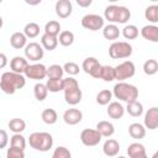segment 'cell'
<instances>
[{
	"instance_id": "obj_15",
	"label": "cell",
	"mask_w": 158,
	"mask_h": 158,
	"mask_svg": "<svg viewBox=\"0 0 158 158\" xmlns=\"http://www.w3.org/2000/svg\"><path fill=\"white\" fill-rule=\"evenodd\" d=\"M102 152L107 157H116L120 152V143L114 138H107L104 142Z\"/></svg>"
},
{
	"instance_id": "obj_6",
	"label": "cell",
	"mask_w": 158,
	"mask_h": 158,
	"mask_svg": "<svg viewBox=\"0 0 158 158\" xmlns=\"http://www.w3.org/2000/svg\"><path fill=\"white\" fill-rule=\"evenodd\" d=\"M23 52H25V58L27 60H31V62H38L40 59L43 58V54H44V49L37 42L27 43L25 46Z\"/></svg>"
},
{
	"instance_id": "obj_3",
	"label": "cell",
	"mask_w": 158,
	"mask_h": 158,
	"mask_svg": "<svg viewBox=\"0 0 158 158\" xmlns=\"http://www.w3.org/2000/svg\"><path fill=\"white\" fill-rule=\"evenodd\" d=\"M30 146L40 152H47L53 146V137L48 132H33L28 137Z\"/></svg>"
},
{
	"instance_id": "obj_54",
	"label": "cell",
	"mask_w": 158,
	"mask_h": 158,
	"mask_svg": "<svg viewBox=\"0 0 158 158\" xmlns=\"http://www.w3.org/2000/svg\"><path fill=\"white\" fill-rule=\"evenodd\" d=\"M0 158H1V156H0Z\"/></svg>"
},
{
	"instance_id": "obj_44",
	"label": "cell",
	"mask_w": 158,
	"mask_h": 158,
	"mask_svg": "<svg viewBox=\"0 0 158 158\" xmlns=\"http://www.w3.org/2000/svg\"><path fill=\"white\" fill-rule=\"evenodd\" d=\"M63 70H64L65 73H68L70 77H73V75L79 74L80 68H79V65H78L75 62H67V63L63 65Z\"/></svg>"
},
{
	"instance_id": "obj_2",
	"label": "cell",
	"mask_w": 158,
	"mask_h": 158,
	"mask_svg": "<svg viewBox=\"0 0 158 158\" xmlns=\"http://www.w3.org/2000/svg\"><path fill=\"white\" fill-rule=\"evenodd\" d=\"M112 96L128 104V102L136 101L138 99V89L132 84H128L125 81H118L117 84H115V86L112 89Z\"/></svg>"
},
{
	"instance_id": "obj_23",
	"label": "cell",
	"mask_w": 158,
	"mask_h": 158,
	"mask_svg": "<svg viewBox=\"0 0 158 158\" xmlns=\"http://www.w3.org/2000/svg\"><path fill=\"white\" fill-rule=\"evenodd\" d=\"M41 46H42L43 49L53 51V49H56L57 46H58V38L54 37V36L43 33V35L41 36Z\"/></svg>"
},
{
	"instance_id": "obj_13",
	"label": "cell",
	"mask_w": 158,
	"mask_h": 158,
	"mask_svg": "<svg viewBox=\"0 0 158 158\" xmlns=\"http://www.w3.org/2000/svg\"><path fill=\"white\" fill-rule=\"evenodd\" d=\"M144 128L148 130H156L158 127V107L153 106L148 109V111L144 115Z\"/></svg>"
},
{
	"instance_id": "obj_53",
	"label": "cell",
	"mask_w": 158,
	"mask_h": 158,
	"mask_svg": "<svg viewBox=\"0 0 158 158\" xmlns=\"http://www.w3.org/2000/svg\"><path fill=\"white\" fill-rule=\"evenodd\" d=\"M0 4H1V0H0Z\"/></svg>"
},
{
	"instance_id": "obj_29",
	"label": "cell",
	"mask_w": 158,
	"mask_h": 158,
	"mask_svg": "<svg viewBox=\"0 0 158 158\" xmlns=\"http://www.w3.org/2000/svg\"><path fill=\"white\" fill-rule=\"evenodd\" d=\"M63 67L59 64H52L47 68V77L48 79H63Z\"/></svg>"
},
{
	"instance_id": "obj_7",
	"label": "cell",
	"mask_w": 158,
	"mask_h": 158,
	"mask_svg": "<svg viewBox=\"0 0 158 158\" xmlns=\"http://www.w3.org/2000/svg\"><path fill=\"white\" fill-rule=\"evenodd\" d=\"M25 77L33 80H41L47 77V67L42 63H33L28 64L25 70Z\"/></svg>"
},
{
	"instance_id": "obj_33",
	"label": "cell",
	"mask_w": 158,
	"mask_h": 158,
	"mask_svg": "<svg viewBox=\"0 0 158 158\" xmlns=\"http://www.w3.org/2000/svg\"><path fill=\"white\" fill-rule=\"evenodd\" d=\"M44 33L57 37L60 33V23L56 20H51L44 25Z\"/></svg>"
},
{
	"instance_id": "obj_11",
	"label": "cell",
	"mask_w": 158,
	"mask_h": 158,
	"mask_svg": "<svg viewBox=\"0 0 158 158\" xmlns=\"http://www.w3.org/2000/svg\"><path fill=\"white\" fill-rule=\"evenodd\" d=\"M54 9H56L57 16H59L60 19H67L72 15L73 5H72L70 0H58L56 2Z\"/></svg>"
},
{
	"instance_id": "obj_31",
	"label": "cell",
	"mask_w": 158,
	"mask_h": 158,
	"mask_svg": "<svg viewBox=\"0 0 158 158\" xmlns=\"http://www.w3.org/2000/svg\"><path fill=\"white\" fill-rule=\"evenodd\" d=\"M117 11H118V5H109L105 7L104 11V20H107L111 23H115L117 20Z\"/></svg>"
},
{
	"instance_id": "obj_17",
	"label": "cell",
	"mask_w": 158,
	"mask_h": 158,
	"mask_svg": "<svg viewBox=\"0 0 158 158\" xmlns=\"http://www.w3.org/2000/svg\"><path fill=\"white\" fill-rule=\"evenodd\" d=\"M106 112H107V115H109L111 118L118 120V118H121V117L123 116V114H125V107H123L122 104L118 102V101H111V102L109 104V106H107Z\"/></svg>"
},
{
	"instance_id": "obj_10",
	"label": "cell",
	"mask_w": 158,
	"mask_h": 158,
	"mask_svg": "<svg viewBox=\"0 0 158 158\" xmlns=\"http://www.w3.org/2000/svg\"><path fill=\"white\" fill-rule=\"evenodd\" d=\"M101 135L94 130V128H84L80 133V141L84 146H88V147H93V146H96L100 143L101 141Z\"/></svg>"
},
{
	"instance_id": "obj_25",
	"label": "cell",
	"mask_w": 158,
	"mask_h": 158,
	"mask_svg": "<svg viewBox=\"0 0 158 158\" xmlns=\"http://www.w3.org/2000/svg\"><path fill=\"white\" fill-rule=\"evenodd\" d=\"M128 115H131L132 117H139L142 114H143V105L136 100V101H132V102H128L126 109H125Z\"/></svg>"
},
{
	"instance_id": "obj_47",
	"label": "cell",
	"mask_w": 158,
	"mask_h": 158,
	"mask_svg": "<svg viewBox=\"0 0 158 158\" xmlns=\"http://www.w3.org/2000/svg\"><path fill=\"white\" fill-rule=\"evenodd\" d=\"M6 64H7V57H6V54L0 52V69L5 68Z\"/></svg>"
},
{
	"instance_id": "obj_8",
	"label": "cell",
	"mask_w": 158,
	"mask_h": 158,
	"mask_svg": "<svg viewBox=\"0 0 158 158\" xmlns=\"http://www.w3.org/2000/svg\"><path fill=\"white\" fill-rule=\"evenodd\" d=\"M104 17L96 14H88L81 19V26L90 31H98L104 27Z\"/></svg>"
},
{
	"instance_id": "obj_46",
	"label": "cell",
	"mask_w": 158,
	"mask_h": 158,
	"mask_svg": "<svg viewBox=\"0 0 158 158\" xmlns=\"http://www.w3.org/2000/svg\"><path fill=\"white\" fill-rule=\"evenodd\" d=\"M9 142V136L5 130H0V149L5 148Z\"/></svg>"
},
{
	"instance_id": "obj_21",
	"label": "cell",
	"mask_w": 158,
	"mask_h": 158,
	"mask_svg": "<svg viewBox=\"0 0 158 158\" xmlns=\"http://www.w3.org/2000/svg\"><path fill=\"white\" fill-rule=\"evenodd\" d=\"M81 98H83V93L80 90V88L75 89V90H70V91H65L64 93V100L67 104L74 106L77 104H79L81 101Z\"/></svg>"
},
{
	"instance_id": "obj_39",
	"label": "cell",
	"mask_w": 158,
	"mask_h": 158,
	"mask_svg": "<svg viewBox=\"0 0 158 158\" xmlns=\"http://www.w3.org/2000/svg\"><path fill=\"white\" fill-rule=\"evenodd\" d=\"M121 33L126 40H135L138 37V28L135 25H126Z\"/></svg>"
},
{
	"instance_id": "obj_36",
	"label": "cell",
	"mask_w": 158,
	"mask_h": 158,
	"mask_svg": "<svg viewBox=\"0 0 158 158\" xmlns=\"http://www.w3.org/2000/svg\"><path fill=\"white\" fill-rule=\"evenodd\" d=\"M46 88L51 93H58L63 90V79H47Z\"/></svg>"
},
{
	"instance_id": "obj_41",
	"label": "cell",
	"mask_w": 158,
	"mask_h": 158,
	"mask_svg": "<svg viewBox=\"0 0 158 158\" xmlns=\"http://www.w3.org/2000/svg\"><path fill=\"white\" fill-rule=\"evenodd\" d=\"M131 17V11L126 6H118L116 23H126Z\"/></svg>"
},
{
	"instance_id": "obj_16",
	"label": "cell",
	"mask_w": 158,
	"mask_h": 158,
	"mask_svg": "<svg viewBox=\"0 0 158 158\" xmlns=\"http://www.w3.org/2000/svg\"><path fill=\"white\" fill-rule=\"evenodd\" d=\"M141 36L149 42H158V27L156 25H146L141 28Z\"/></svg>"
},
{
	"instance_id": "obj_52",
	"label": "cell",
	"mask_w": 158,
	"mask_h": 158,
	"mask_svg": "<svg viewBox=\"0 0 158 158\" xmlns=\"http://www.w3.org/2000/svg\"><path fill=\"white\" fill-rule=\"evenodd\" d=\"M116 158H126V157H123V156H120V157H116Z\"/></svg>"
},
{
	"instance_id": "obj_38",
	"label": "cell",
	"mask_w": 158,
	"mask_h": 158,
	"mask_svg": "<svg viewBox=\"0 0 158 158\" xmlns=\"http://www.w3.org/2000/svg\"><path fill=\"white\" fill-rule=\"evenodd\" d=\"M100 79H102L104 81H112V80H115L114 67H111V65H101Z\"/></svg>"
},
{
	"instance_id": "obj_51",
	"label": "cell",
	"mask_w": 158,
	"mask_h": 158,
	"mask_svg": "<svg viewBox=\"0 0 158 158\" xmlns=\"http://www.w3.org/2000/svg\"><path fill=\"white\" fill-rule=\"evenodd\" d=\"M152 158H157V153H154V154H153V157H152Z\"/></svg>"
},
{
	"instance_id": "obj_30",
	"label": "cell",
	"mask_w": 158,
	"mask_h": 158,
	"mask_svg": "<svg viewBox=\"0 0 158 158\" xmlns=\"http://www.w3.org/2000/svg\"><path fill=\"white\" fill-rule=\"evenodd\" d=\"M10 147L17 148L21 151H25L26 147V138L21 133H14L10 138Z\"/></svg>"
},
{
	"instance_id": "obj_37",
	"label": "cell",
	"mask_w": 158,
	"mask_h": 158,
	"mask_svg": "<svg viewBox=\"0 0 158 158\" xmlns=\"http://www.w3.org/2000/svg\"><path fill=\"white\" fill-rule=\"evenodd\" d=\"M47 94H48V90H47V88H46L44 84L37 83V84L33 86V95H35L36 100L43 101V100L47 98Z\"/></svg>"
},
{
	"instance_id": "obj_49",
	"label": "cell",
	"mask_w": 158,
	"mask_h": 158,
	"mask_svg": "<svg viewBox=\"0 0 158 158\" xmlns=\"http://www.w3.org/2000/svg\"><path fill=\"white\" fill-rule=\"evenodd\" d=\"M2 23H4V21H2V17L0 16V28L2 27Z\"/></svg>"
},
{
	"instance_id": "obj_19",
	"label": "cell",
	"mask_w": 158,
	"mask_h": 158,
	"mask_svg": "<svg viewBox=\"0 0 158 158\" xmlns=\"http://www.w3.org/2000/svg\"><path fill=\"white\" fill-rule=\"evenodd\" d=\"M100 135L101 137H111L114 133H115V127L111 122L109 121H99L96 123V128H95Z\"/></svg>"
},
{
	"instance_id": "obj_22",
	"label": "cell",
	"mask_w": 158,
	"mask_h": 158,
	"mask_svg": "<svg viewBox=\"0 0 158 158\" xmlns=\"http://www.w3.org/2000/svg\"><path fill=\"white\" fill-rule=\"evenodd\" d=\"M128 135L135 139H142L146 136V128L138 122H133L128 126Z\"/></svg>"
},
{
	"instance_id": "obj_45",
	"label": "cell",
	"mask_w": 158,
	"mask_h": 158,
	"mask_svg": "<svg viewBox=\"0 0 158 158\" xmlns=\"http://www.w3.org/2000/svg\"><path fill=\"white\" fill-rule=\"evenodd\" d=\"M6 158H25V152L21 149L10 147L6 152Z\"/></svg>"
},
{
	"instance_id": "obj_9",
	"label": "cell",
	"mask_w": 158,
	"mask_h": 158,
	"mask_svg": "<svg viewBox=\"0 0 158 158\" xmlns=\"http://www.w3.org/2000/svg\"><path fill=\"white\" fill-rule=\"evenodd\" d=\"M81 69L91 75L93 78L95 79H100V73H101V64L99 63V60L94 57H88L83 60V64H81Z\"/></svg>"
},
{
	"instance_id": "obj_42",
	"label": "cell",
	"mask_w": 158,
	"mask_h": 158,
	"mask_svg": "<svg viewBox=\"0 0 158 158\" xmlns=\"http://www.w3.org/2000/svg\"><path fill=\"white\" fill-rule=\"evenodd\" d=\"M78 88H79V83L73 77H68V78L63 79V91L64 93L70 91V90H75Z\"/></svg>"
},
{
	"instance_id": "obj_24",
	"label": "cell",
	"mask_w": 158,
	"mask_h": 158,
	"mask_svg": "<svg viewBox=\"0 0 158 158\" xmlns=\"http://www.w3.org/2000/svg\"><path fill=\"white\" fill-rule=\"evenodd\" d=\"M127 154L130 158H137V157H141V156H144L146 154V148L142 143L139 142H133L128 146L127 148Z\"/></svg>"
},
{
	"instance_id": "obj_1",
	"label": "cell",
	"mask_w": 158,
	"mask_h": 158,
	"mask_svg": "<svg viewBox=\"0 0 158 158\" xmlns=\"http://www.w3.org/2000/svg\"><path fill=\"white\" fill-rule=\"evenodd\" d=\"M26 85V78L22 74H17L14 72H5L0 77V89L9 95L16 93V90L22 89Z\"/></svg>"
},
{
	"instance_id": "obj_50",
	"label": "cell",
	"mask_w": 158,
	"mask_h": 158,
	"mask_svg": "<svg viewBox=\"0 0 158 158\" xmlns=\"http://www.w3.org/2000/svg\"><path fill=\"white\" fill-rule=\"evenodd\" d=\"M137 158H148V157H147V154H144V156H141V157H137Z\"/></svg>"
},
{
	"instance_id": "obj_5",
	"label": "cell",
	"mask_w": 158,
	"mask_h": 158,
	"mask_svg": "<svg viewBox=\"0 0 158 158\" xmlns=\"http://www.w3.org/2000/svg\"><path fill=\"white\" fill-rule=\"evenodd\" d=\"M115 70V79L118 81H123L128 78H132L136 73V67L133 64V62L131 60H125L122 63H120L118 65H116L114 68Z\"/></svg>"
},
{
	"instance_id": "obj_40",
	"label": "cell",
	"mask_w": 158,
	"mask_h": 158,
	"mask_svg": "<svg viewBox=\"0 0 158 158\" xmlns=\"http://www.w3.org/2000/svg\"><path fill=\"white\" fill-rule=\"evenodd\" d=\"M143 72L147 75H154L158 72V62L156 59H147L143 63Z\"/></svg>"
},
{
	"instance_id": "obj_34",
	"label": "cell",
	"mask_w": 158,
	"mask_h": 158,
	"mask_svg": "<svg viewBox=\"0 0 158 158\" xmlns=\"http://www.w3.org/2000/svg\"><path fill=\"white\" fill-rule=\"evenodd\" d=\"M23 35L27 38H35L40 35V25L36 22H28L23 27Z\"/></svg>"
},
{
	"instance_id": "obj_18",
	"label": "cell",
	"mask_w": 158,
	"mask_h": 158,
	"mask_svg": "<svg viewBox=\"0 0 158 158\" xmlns=\"http://www.w3.org/2000/svg\"><path fill=\"white\" fill-rule=\"evenodd\" d=\"M10 44L15 49L25 48V46L27 44V37L23 35V32H14L10 36Z\"/></svg>"
},
{
	"instance_id": "obj_20",
	"label": "cell",
	"mask_w": 158,
	"mask_h": 158,
	"mask_svg": "<svg viewBox=\"0 0 158 158\" xmlns=\"http://www.w3.org/2000/svg\"><path fill=\"white\" fill-rule=\"evenodd\" d=\"M120 35H121V31L115 23H109V25L102 27V36L106 40L115 41V40H117L120 37Z\"/></svg>"
},
{
	"instance_id": "obj_14",
	"label": "cell",
	"mask_w": 158,
	"mask_h": 158,
	"mask_svg": "<svg viewBox=\"0 0 158 158\" xmlns=\"http://www.w3.org/2000/svg\"><path fill=\"white\" fill-rule=\"evenodd\" d=\"M28 64H30L28 60H27L25 57H21V56H16V57H14V58L10 60L11 72L17 73V74H23Z\"/></svg>"
},
{
	"instance_id": "obj_48",
	"label": "cell",
	"mask_w": 158,
	"mask_h": 158,
	"mask_svg": "<svg viewBox=\"0 0 158 158\" xmlns=\"http://www.w3.org/2000/svg\"><path fill=\"white\" fill-rule=\"evenodd\" d=\"M77 4L81 7H88L93 4V0H77Z\"/></svg>"
},
{
	"instance_id": "obj_28",
	"label": "cell",
	"mask_w": 158,
	"mask_h": 158,
	"mask_svg": "<svg viewBox=\"0 0 158 158\" xmlns=\"http://www.w3.org/2000/svg\"><path fill=\"white\" fill-rule=\"evenodd\" d=\"M57 38H58V43H60L64 47H69L74 42V33L69 30H64V31H60L59 37Z\"/></svg>"
},
{
	"instance_id": "obj_32",
	"label": "cell",
	"mask_w": 158,
	"mask_h": 158,
	"mask_svg": "<svg viewBox=\"0 0 158 158\" xmlns=\"http://www.w3.org/2000/svg\"><path fill=\"white\" fill-rule=\"evenodd\" d=\"M112 100V91L109 90V89H104V90H100L96 95V102L99 105H109Z\"/></svg>"
},
{
	"instance_id": "obj_27",
	"label": "cell",
	"mask_w": 158,
	"mask_h": 158,
	"mask_svg": "<svg viewBox=\"0 0 158 158\" xmlns=\"http://www.w3.org/2000/svg\"><path fill=\"white\" fill-rule=\"evenodd\" d=\"M7 126H9L10 131H12L14 133H21L26 128V122L20 117H15V118H11L9 121Z\"/></svg>"
},
{
	"instance_id": "obj_35",
	"label": "cell",
	"mask_w": 158,
	"mask_h": 158,
	"mask_svg": "<svg viewBox=\"0 0 158 158\" xmlns=\"http://www.w3.org/2000/svg\"><path fill=\"white\" fill-rule=\"evenodd\" d=\"M144 17L153 25L158 22V5H149L144 10Z\"/></svg>"
},
{
	"instance_id": "obj_4",
	"label": "cell",
	"mask_w": 158,
	"mask_h": 158,
	"mask_svg": "<svg viewBox=\"0 0 158 158\" xmlns=\"http://www.w3.org/2000/svg\"><path fill=\"white\" fill-rule=\"evenodd\" d=\"M133 49L128 42L125 41H115L109 47V56L112 59H125L132 54Z\"/></svg>"
},
{
	"instance_id": "obj_12",
	"label": "cell",
	"mask_w": 158,
	"mask_h": 158,
	"mask_svg": "<svg viewBox=\"0 0 158 158\" xmlns=\"http://www.w3.org/2000/svg\"><path fill=\"white\" fill-rule=\"evenodd\" d=\"M81 120H83V112L79 109H68L63 114V121L69 126H74L79 123Z\"/></svg>"
},
{
	"instance_id": "obj_43",
	"label": "cell",
	"mask_w": 158,
	"mask_h": 158,
	"mask_svg": "<svg viewBox=\"0 0 158 158\" xmlns=\"http://www.w3.org/2000/svg\"><path fill=\"white\" fill-rule=\"evenodd\" d=\"M52 158H72V153L67 147L58 146L52 154Z\"/></svg>"
},
{
	"instance_id": "obj_26",
	"label": "cell",
	"mask_w": 158,
	"mask_h": 158,
	"mask_svg": "<svg viewBox=\"0 0 158 158\" xmlns=\"http://www.w3.org/2000/svg\"><path fill=\"white\" fill-rule=\"evenodd\" d=\"M41 118L47 125H54L58 120V115H57V111L54 109H44L42 111Z\"/></svg>"
}]
</instances>
